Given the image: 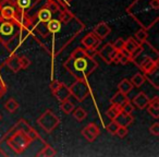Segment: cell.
<instances>
[{
  "instance_id": "obj_1",
  "label": "cell",
  "mask_w": 159,
  "mask_h": 157,
  "mask_svg": "<svg viewBox=\"0 0 159 157\" xmlns=\"http://www.w3.org/2000/svg\"><path fill=\"white\" fill-rule=\"evenodd\" d=\"M63 68L75 80H84L98 68V62L86 53L85 48L77 47L63 62Z\"/></svg>"
},
{
  "instance_id": "obj_19",
  "label": "cell",
  "mask_w": 159,
  "mask_h": 157,
  "mask_svg": "<svg viewBox=\"0 0 159 157\" xmlns=\"http://www.w3.org/2000/svg\"><path fill=\"white\" fill-rule=\"evenodd\" d=\"M74 19H75L74 14H73L72 12L70 11V10L66 9V8H63V9H61V11L59 12V18H58V20H59L60 22L62 23V24L68 25L69 23L72 22Z\"/></svg>"
},
{
  "instance_id": "obj_10",
  "label": "cell",
  "mask_w": 159,
  "mask_h": 157,
  "mask_svg": "<svg viewBox=\"0 0 159 157\" xmlns=\"http://www.w3.org/2000/svg\"><path fill=\"white\" fill-rule=\"evenodd\" d=\"M99 133H100L99 128H98V127L96 126L94 122L89 123L82 130V135L85 137V140H86V141L89 142V143H92V142L95 141V140L98 137V135H99Z\"/></svg>"
},
{
  "instance_id": "obj_6",
  "label": "cell",
  "mask_w": 159,
  "mask_h": 157,
  "mask_svg": "<svg viewBox=\"0 0 159 157\" xmlns=\"http://www.w3.org/2000/svg\"><path fill=\"white\" fill-rule=\"evenodd\" d=\"M37 123L46 133H51L55 129L58 128L60 123V119L57 115H55L52 110L47 109L37 119Z\"/></svg>"
},
{
  "instance_id": "obj_26",
  "label": "cell",
  "mask_w": 159,
  "mask_h": 157,
  "mask_svg": "<svg viewBox=\"0 0 159 157\" xmlns=\"http://www.w3.org/2000/svg\"><path fill=\"white\" fill-rule=\"evenodd\" d=\"M57 155V152H56V150L53 147H51L50 145H48V144H45L44 148L43 150H40L39 153H37V155L36 156L38 157H53Z\"/></svg>"
},
{
  "instance_id": "obj_41",
  "label": "cell",
  "mask_w": 159,
  "mask_h": 157,
  "mask_svg": "<svg viewBox=\"0 0 159 157\" xmlns=\"http://www.w3.org/2000/svg\"><path fill=\"white\" fill-rule=\"evenodd\" d=\"M6 93H7V85L0 79V98H2Z\"/></svg>"
},
{
  "instance_id": "obj_14",
  "label": "cell",
  "mask_w": 159,
  "mask_h": 157,
  "mask_svg": "<svg viewBox=\"0 0 159 157\" xmlns=\"http://www.w3.org/2000/svg\"><path fill=\"white\" fill-rule=\"evenodd\" d=\"M5 66H7L13 73H18L20 70H22V69H21V63H20V57L16 56L14 53H12L11 55L7 58Z\"/></svg>"
},
{
  "instance_id": "obj_31",
  "label": "cell",
  "mask_w": 159,
  "mask_h": 157,
  "mask_svg": "<svg viewBox=\"0 0 159 157\" xmlns=\"http://www.w3.org/2000/svg\"><path fill=\"white\" fill-rule=\"evenodd\" d=\"M60 108H61V110L63 111L66 115H70L73 111V109L75 108V106L72 102H70L69 99H66V100H63V102H61Z\"/></svg>"
},
{
  "instance_id": "obj_24",
  "label": "cell",
  "mask_w": 159,
  "mask_h": 157,
  "mask_svg": "<svg viewBox=\"0 0 159 157\" xmlns=\"http://www.w3.org/2000/svg\"><path fill=\"white\" fill-rule=\"evenodd\" d=\"M45 7H46L52 14L59 13V12L61 11V9H63V8L58 3L57 0H46Z\"/></svg>"
},
{
  "instance_id": "obj_17",
  "label": "cell",
  "mask_w": 159,
  "mask_h": 157,
  "mask_svg": "<svg viewBox=\"0 0 159 157\" xmlns=\"http://www.w3.org/2000/svg\"><path fill=\"white\" fill-rule=\"evenodd\" d=\"M46 3V2H45ZM36 19H37L38 23H43V24H46L50 19H52V13L47 9L46 7H42L38 9V11L35 14Z\"/></svg>"
},
{
  "instance_id": "obj_21",
  "label": "cell",
  "mask_w": 159,
  "mask_h": 157,
  "mask_svg": "<svg viewBox=\"0 0 159 157\" xmlns=\"http://www.w3.org/2000/svg\"><path fill=\"white\" fill-rule=\"evenodd\" d=\"M37 2H33V0H16V6L18 10H23V11H29L32 10Z\"/></svg>"
},
{
  "instance_id": "obj_29",
  "label": "cell",
  "mask_w": 159,
  "mask_h": 157,
  "mask_svg": "<svg viewBox=\"0 0 159 157\" xmlns=\"http://www.w3.org/2000/svg\"><path fill=\"white\" fill-rule=\"evenodd\" d=\"M19 103L16 102L14 98H9V99L6 102V104H5V108H6V110L7 111H9L10 113H16V110H18V108H19Z\"/></svg>"
},
{
  "instance_id": "obj_11",
  "label": "cell",
  "mask_w": 159,
  "mask_h": 157,
  "mask_svg": "<svg viewBox=\"0 0 159 157\" xmlns=\"http://www.w3.org/2000/svg\"><path fill=\"white\" fill-rule=\"evenodd\" d=\"M102 40L97 37L94 33H89L82 38L81 43L84 48H97Z\"/></svg>"
},
{
  "instance_id": "obj_18",
  "label": "cell",
  "mask_w": 159,
  "mask_h": 157,
  "mask_svg": "<svg viewBox=\"0 0 159 157\" xmlns=\"http://www.w3.org/2000/svg\"><path fill=\"white\" fill-rule=\"evenodd\" d=\"M62 23L60 22L58 19H50L48 22L46 23V30L48 33L51 34H57L61 31Z\"/></svg>"
},
{
  "instance_id": "obj_32",
  "label": "cell",
  "mask_w": 159,
  "mask_h": 157,
  "mask_svg": "<svg viewBox=\"0 0 159 157\" xmlns=\"http://www.w3.org/2000/svg\"><path fill=\"white\" fill-rule=\"evenodd\" d=\"M121 111H122L121 110V107L117 106V105H112V104H111V106L109 107V109L107 110V116H108V118H110L111 120H113L118 115H119L120 113H121Z\"/></svg>"
},
{
  "instance_id": "obj_33",
  "label": "cell",
  "mask_w": 159,
  "mask_h": 157,
  "mask_svg": "<svg viewBox=\"0 0 159 157\" xmlns=\"http://www.w3.org/2000/svg\"><path fill=\"white\" fill-rule=\"evenodd\" d=\"M13 128L19 129V130H22V131H24L25 133H27V132H29V131H30V129L32 128V127L30 126L29 123H27L26 120H24V119H20L18 122H16V124H14Z\"/></svg>"
},
{
  "instance_id": "obj_28",
  "label": "cell",
  "mask_w": 159,
  "mask_h": 157,
  "mask_svg": "<svg viewBox=\"0 0 159 157\" xmlns=\"http://www.w3.org/2000/svg\"><path fill=\"white\" fill-rule=\"evenodd\" d=\"M147 37H148V33H147V30H145V29H139L134 35L135 40H136L139 45L144 44V43L147 40Z\"/></svg>"
},
{
  "instance_id": "obj_23",
  "label": "cell",
  "mask_w": 159,
  "mask_h": 157,
  "mask_svg": "<svg viewBox=\"0 0 159 157\" xmlns=\"http://www.w3.org/2000/svg\"><path fill=\"white\" fill-rule=\"evenodd\" d=\"M118 90H119V92H121V93L128 95V94L133 90V84L131 83L130 80L123 79V80L118 84Z\"/></svg>"
},
{
  "instance_id": "obj_42",
  "label": "cell",
  "mask_w": 159,
  "mask_h": 157,
  "mask_svg": "<svg viewBox=\"0 0 159 157\" xmlns=\"http://www.w3.org/2000/svg\"><path fill=\"white\" fill-rule=\"evenodd\" d=\"M0 156H7V154L3 152V150L1 147H0Z\"/></svg>"
},
{
  "instance_id": "obj_5",
  "label": "cell",
  "mask_w": 159,
  "mask_h": 157,
  "mask_svg": "<svg viewBox=\"0 0 159 157\" xmlns=\"http://www.w3.org/2000/svg\"><path fill=\"white\" fill-rule=\"evenodd\" d=\"M70 94L74 97L77 102H84L92 93V89L89 86L86 79L84 80H75L72 84L69 86Z\"/></svg>"
},
{
  "instance_id": "obj_30",
  "label": "cell",
  "mask_w": 159,
  "mask_h": 157,
  "mask_svg": "<svg viewBox=\"0 0 159 157\" xmlns=\"http://www.w3.org/2000/svg\"><path fill=\"white\" fill-rule=\"evenodd\" d=\"M73 117L77 120V121H83L85 118L87 117V113L84 108L82 107H77V108H74L73 109Z\"/></svg>"
},
{
  "instance_id": "obj_40",
  "label": "cell",
  "mask_w": 159,
  "mask_h": 157,
  "mask_svg": "<svg viewBox=\"0 0 159 157\" xmlns=\"http://www.w3.org/2000/svg\"><path fill=\"white\" fill-rule=\"evenodd\" d=\"M149 132L152 133L155 136H158L159 135V123L158 122H155L152 126L149 127Z\"/></svg>"
},
{
  "instance_id": "obj_27",
  "label": "cell",
  "mask_w": 159,
  "mask_h": 157,
  "mask_svg": "<svg viewBox=\"0 0 159 157\" xmlns=\"http://www.w3.org/2000/svg\"><path fill=\"white\" fill-rule=\"evenodd\" d=\"M131 83L133 84V86H135V87H141L142 85L145 83V81H146V79H145V75L144 74H142L141 72H137V73H135L134 75L132 76V79H131Z\"/></svg>"
},
{
  "instance_id": "obj_13",
  "label": "cell",
  "mask_w": 159,
  "mask_h": 157,
  "mask_svg": "<svg viewBox=\"0 0 159 157\" xmlns=\"http://www.w3.org/2000/svg\"><path fill=\"white\" fill-rule=\"evenodd\" d=\"M149 99L150 98L144 92H139L133 97L132 104L134 105V107H136L139 109H145L147 107L148 103H149Z\"/></svg>"
},
{
  "instance_id": "obj_2",
  "label": "cell",
  "mask_w": 159,
  "mask_h": 157,
  "mask_svg": "<svg viewBox=\"0 0 159 157\" xmlns=\"http://www.w3.org/2000/svg\"><path fill=\"white\" fill-rule=\"evenodd\" d=\"M126 13L142 29L149 30L159 20V0H134L126 8Z\"/></svg>"
},
{
  "instance_id": "obj_43",
  "label": "cell",
  "mask_w": 159,
  "mask_h": 157,
  "mask_svg": "<svg viewBox=\"0 0 159 157\" xmlns=\"http://www.w3.org/2000/svg\"><path fill=\"white\" fill-rule=\"evenodd\" d=\"M1 118H2V117H1V115H0V120H1Z\"/></svg>"
},
{
  "instance_id": "obj_4",
  "label": "cell",
  "mask_w": 159,
  "mask_h": 157,
  "mask_svg": "<svg viewBox=\"0 0 159 157\" xmlns=\"http://www.w3.org/2000/svg\"><path fill=\"white\" fill-rule=\"evenodd\" d=\"M21 25L16 19L0 21V40L7 45L21 30Z\"/></svg>"
},
{
  "instance_id": "obj_8",
  "label": "cell",
  "mask_w": 159,
  "mask_h": 157,
  "mask_svg": "<svg viewBox=\"0 0 159 157\" xmlns=\"http://www.w3.org/2000/svg\"><path fill=\"white\" fill-rule=\"evenodd\" d=\"M139 69L143 71L144 74H149L154 71L158 70V58L146 57L139 64Z\"/></svg>"
},
{
  "instance_id": "obj_25",
  "label": "cell",
  "mask_w": 159,
  "mask_h": 157,
  "mask_svg": "<svg viewBox=\"0 0 159 157\" xmlns=\"http://www.w3.org/2000/svg\"><path fill=\"white\" fill-rule=\"evenodd\" d=\"M139 46V44L135 40V38L129 37L128 39L125 40V43H124V48L123 49H125L126 51H129V53H131V56H132V53L136 50Z\"/></svg>"
},
{
  "instance_id": "obj_3",
  "label": "cell",
  "mask_w": 159,
  "mask_h": 157,
  "mask_svg": "<svg viewBox=\"0 0 159 157\" xmlns=\"http://www.w3.org/2000/svg\"><path fill=\"white\" fill-rule=\"evenodd\" d=\"M3 141L7 142V145L13 150L16 154H22L31 145L32 140L29 135L22 130L11 128L3 137Z\"/></svg>"
},
{
  "instance_id": "obj_39",
  "label": "cell",
  "mask_w": 159,
  "mask_h": 157,
  "mask_svg": "<svg viewBox=\"0 0 159 157\" xmlns=\"http://www.w3.org/2000/svg\"><path fill=\"white\" fill-rule=\"evenodd\" d=\"M20 63H21V69H27L31 66V60L27 57H25V56H21Z\"/></svg>"
},
{
  "instance_id": "obj_35",
  "label": "cell",
  "mask_w": 159,
  "mask_h": 157,
  "mask_svg": "<svg viewBox=\"0 0 159 157\" xmlns=\"http://www.w3.org/2000/svg\"><path fill=\"white\" fill-rule=\"evenodd\" d=\"M134 108H135L134 105H133L130 100V102H128L126 104H124L123 106L121 107V110L125 113H130V115H132L133 111H134Z\"/></svg>"
},
{
  "instance_id": "obj_12",
  "label": "cell",
  "mask_w": 159,
  "mask_h": 157,
  "mask_svg": "<svg viewBox=\"0 0 159 157\" xmlns=\"http://www.w3.org/2000/svg\"><path fill=\"white\" fill-rule=\"evenodd\" d=\"M93 33L95 34L100 40H102V39H105V38H107V36L111 33V27L109 26L107 23L100 22L94 27Z\"/></svg>"
},
{
  "instance_id": "obj_22",
  "label": "cell",
  "mask_w": 159,
  "mask_h": 157,
  "mask_svg": "<svg viewBox=\"0 0 159 157\" xmlns=\"http://www.w3.org/2000/svg\"><path fill=\"white\" fill-rule=\"evenodd\" d=\"M11 53H12L8 49V47L0 40V68L5 66L6 60H7V58L9 57Z\"/></svg>"
},
{
  "instance_id": "obj_9",
  "label": "cell",
  "mask_w": 159,
  "mask_h": 157,
  "mask_svg": "<svg viewBox=\"0 0 159 157\" xmlns=\"http://www.w3.org/2000/svg\"><path fill=\"white\" fill-rule=\"evenodd\" d=\"M116 49L113 48V45L112 43H107L106 45H104L100 50L97 51V55L106 62L107 64H111L112 63V57L113 55L116 53Z\"/></svg>"
},
{
  "instance_id": "obj_15",
  "label": "cell",
  "mask_w": 159,
  "mask_h": 157,
  "mask_svg": "<svg viewBox=\"0 0 159 157\" xmlns=\"http://www.w3.org/2000/svg\"><path fill=\"white\" fill-rule=\"evenodd\" d=\"M147 111L152 118L158 119L159 118V97L155 96L152 99H149V103L147 105Z\"/></svg>"
},
{
  "instance_id": "obj_37",
  "label": "cell",
  "mask_w": 159,
  "mask_h": 157,
  "mask_svg": "<svg viewBox=\"0 0 159 157\" xmlns=\"http://www.w3.org/2000/svg\"><path fill=\"white\" fill-rule=\"evenodd\" d=\"M27 135H29V137L32 140V142H34V141H36V140H42L40 139V135L38 134V132L35 130V129L32 127L31 129H30V131L26 133Z\"/></svg>"
},
{
  "instance_id": "obj_20",
  "label": "cell",
  "mask_w": 159,
  "mask_h": 157,
  "mask_svg": "<svg viewBox=\"0 0 159 157\" xmlns=\"http://www.w3.org/2000/svg\"><path fill=\"white\" fill-rule=\"evenodd\" d=\"M128 102H130L128 95L121 93V92H118V93H116L110 99V104L117 105V106H120V107H122L124 104H126Z\"/></svg>"
},
{
  "instance_id": "obj_36",
  "label": "cell",
  "mask_w": 159,
  "mask_h": 157,
  "mask_svg": "<svg viewBox=\"0 0 159 157\" xmlns=\"http://www.w3.org/2000/svg\"><path fill=\"white\" fill-rule=\"evenodd\" d=\"M124 43H125V40H124L123 38H121V37L117 38V39H116V42L112 43L113 48H115L116 50H118V51L122 50V49L124 48Z\"/></svg>"
},
{
  "instance_id": "obj_16",
  "label": "cell",
  "mask_w": 159,
  "mask_h": 157,
  "mask_svg": "<svg viewBox=\"0 0 159 157\" xmlns=\"http://www.w3.org/2000/svg\"><path fill=\"white\" fill-rule=\"evenodd\" d=\"M113 120H115L119 126L129 127L134 122V117H133L132 115H130V113H123V111H121Z\"/></svg>"
},
{
  "instance_id": "obj_7",
  "label": "cell",
  "mask_w": 159,
  "mask_h": 157,
  "mask_svg": "<svg viewBox=\"0 0 159 157\" xmlns=\"http://www.w3.org/2000/svg\"><path fill=\"white\" fill-rule=\"evenodd\" d=\"M50 90L52 95L59 100L60 103L63 102L66 99H69L71 97L70 90L69 86H66L63 82H60L58 80H53L50 83Z\"/></svg>"
},
{
  "instance_id": "obj_34",
  "label": "cell",
  "mask_w": 159,
  "mask_h": 157,
  "mask_svg": "<svg viewBox=\"0 0 159 157\" xmlns=\"http://www.w3.org/2000/svg\"><path fill=\"white\" fill-rule=\"evenodd\" d=\"M106 129L111 135H116V134H117L118 129H119V124H118L115 120H111V122L108 124V126H107Z\"/></svg>"
},
{
  "instance_id": "obj_38",
  "label": "cell",
  "mask_w": 159,
  "mask_h": 157,
  "mask_svg": "<svg viewBox=\"0 0 159 157\" xmlns=\"http://www.w3.org/2000/svg\"><path fill=\"white\" fill-rule=\"evenodd\" d=\"M129 134V130H128V127H122V126H119V129H118L117 131V134L119 137H121V139H123V137H125L126 135Z\"/></svg>"
}]
</instances>
